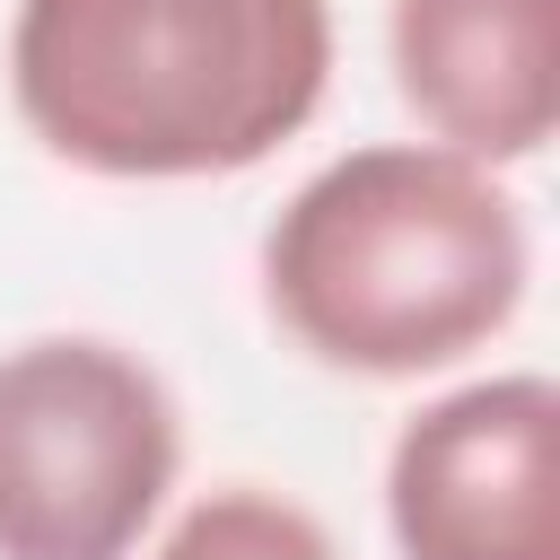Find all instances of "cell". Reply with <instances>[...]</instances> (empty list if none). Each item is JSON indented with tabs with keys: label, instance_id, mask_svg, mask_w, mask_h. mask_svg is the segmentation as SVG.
Returning a JSON list of instances; mask_svg holds the SVG:
<instances>
[{
	"label": "cell",
	"instance_id": "cell-1",
	"mask_svg": "<svg viewBox=\"0 0 560 560\" xmlns=\"http://www.w3.org/2000/svg\"><path fill=\"white\" fill-rule=\"evenodd\" d=\"M332 52V0H18L9 105L79 175L210 184L324 114Z\"/></svg>",
	"mask_w": 560,
	"mask_h": 560
},
{
	"label": "cell",
	"instance_id": "cell-2",
	"mask_svg": "<svg viewBox=\"0 0 560 560\" xmlns=\"http://www.w3.org/2000/svg\"><path fill=\"white\" fill-rule=\"evenodd\" d=\"M534 280V236L499 166L438 140L324 158L262 228V306L332 376L411 385L490 350Z\"/></svg>",
	"mask_w": 560,
	"mask_h": 560
},
{
	"label": "cell",
	"instance_id": "cell-3",
	"mask_svg": "<svg viewBox=\"0 0 560 560\" xmlns=\"http://www.w3.org/2000/svg\"><path fill=\"white\" fill-rule=\"evenodd\" d=\"M184 472L166 376L105 332L0 350V560H131Z\"/></svg>",
	"mask_w": 560,
	"mask_h": 560
},
{
	"label": "cell",
	"instance_id": "cell-4",
	"mask_svg": "<svg viewBox=\"0 0 560 560\" xmlns=\"http://www.w3.org/2000/svg\"><path fill=\"white\" fill-rule=\"evenodd\" d=\"M394 560H560V385L490 368L420 402L385 446Z\"/></svg>",
	"mask_w": 560,
	"mask_h": 560
},
{
	"label": "cell",
	"instance_id": "cell-5",
	"mask_svg": "<svg viewBox=\"0 0 560 560\" xmlns=\"http://www.w3.org/2000/svg\"><path fill=\"white\" fill-rule=\"evenodd\" d=\"M385 61L455 158L525 166L560 131V0H385Z\"/></svg>",
	"mask_w": 560,
	"mask_h": 560
},
{
	"label": "cell",
	"instance_id": "cell-6",
	"mask_svg": "<svg viewBox=\"0 0 560 560\" xmlns=\"http://www.w3.org/2000/svg\"><path fill=\"white\" fill-rule=\"evenodd\" d=\"M149 560H341L332 525L262 481H219L149 534Z\"/></svg>",
	"mask_w": 560,
	"mask_h": 560
}]
</instances>
